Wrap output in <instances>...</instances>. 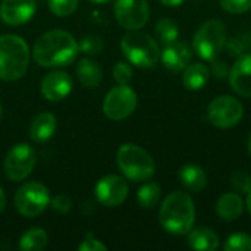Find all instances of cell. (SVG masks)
<instances>
[{"label":"cell","instance_id":"6da1fadb","mask_svg":"<svg viewBox=\"0 0 251 251\" xmlns=\"http://www.w3.org/2000/svg\"><path fill=\"white\" fill-rule=\"evenodd\" d=\"M79 53L78 43L66 31L51 29L38 37L32 47L35 63L43 68H60L71 65Z\"/></svg>","mask_w":251,"mask_h":251},{"label":"cell","instance_id":"7a4b0ae2","mask_svg":"<svg viewBox=\"0 0 251 251\" xmlns=\"http://www.w3.org/2000/svg\"><path fill=\"white\" fill-rule=\"evenodd\" d=\"M159 221L163 229L174 235L188 234L196 221V207L190 194L175 191L169 194L160 206Z\"/></svg>","mask_w":251,"mask_h":251},{"label":"cell","instance_id":"3957f363","mask_svg":"<svg viewBox=\"0 0 251 251\" xmlns=\"http://www.w3.org/2000/svg\"><path fill=\"white\" fill-rule=\"evenodd\" d=\"M29 49L24 38L18 35L0 37V78L4 81H16L22 78L28 69Z\"/></svg>","mask_w":251,"mask_h":251},{"label":"cell","instance_id":"277c9868","mask_svg":"<svg viewBox=\"0 0 251 251\" xmlns=\"http://www.w3.org/2000/svg\"><path fill=\"white\" fill-rule=\"evenodd\" d=\"M116 163L121 172L134 182L149 181L154 175L153 157L137 144H124L116 153Z\"/></svg>","mask_w":251,"mask_h":251},{"label":"cell","instance_id":"5b68a950","mask_svg":"<svg viewBox=\"0 0 251 251\" xmlns=\"http://www.w3.org/2000/svg\"><path fill=\"white\" fill-rule=\"evenodd\" d=\"M121 49L125 57L138 68H153L160 59V49L156 40L137 29L124 35Z\"/></svg>","mask_w":251,"mask_h":251},{"label":"cell","instance_id":"8992f818","mask_svg":"<svg viewBox=\"0 0 251 251\" xmlns=\"http://www.w3.org/2000/svg\"><path fill=\"white\" fill-rule=\"evenodd\" d=\"M226 26L219 19H210L204 22L193 38L196 53L204 60H215L225 49Z\"/></svg>","mask_w":251,"mask_h":251},{"label":"cell","instance_id":"52a82bcc","mask_svg":"<svg viewBox=\"0 0 251 251\" xmlns=\"http://www.w3.org/2000/svg\"><path fill=\"white\" fill-rule=\"evenodd\" d=\"M50 204V194L41 182H26L15 194V207L25 218L41 215Z\"/></svg>","mask_w":251,"mask_h":251},{"label":"cell","instance_id":"ba28073f","mask_svg":"<svg viewBox=\"0 0 251 251\" xmlns=\"http://www.w3.org/2000/svg\"><path fill=\"white\" fill-rule=\"evenodd\" d=\"M244 115L243 103L231 96L216 97L207 109V119L216 128H232L235 126Z\"/></svg>","mask_w":251,"mask_h":251},{"label":"cell","instance_id":"9c48e42d","mask_svg":"<svg viewBox=\"0 0 251 251\" xmlns=\"http://www.w3.org/2000/svg\"><path fill=\"white\" fill-rule=\"evenodd\" d=\"M37 162L35 150L25 143L13 146L4 157V174L10 181L19 182L25 179L34 169Z\"/></svg>","mask_w":251,"mask_h":251},{"label":"cell","instance_id":"30bf717a","mask_svg":"<svg viewBox=\"0 0 251 251\" xmlns=\"http://www.w3.org/2000/svg\"><path fill=\"white\" fill-rule=\"evenodd\" d=\"M137 107V94L128 84L113 87L103 101V112L112 121L126 119Z\"/></svg>","mask_w":251,"mask_h":251},{"label":"cell","instance_id":"8fae6325","mask_svg":"<svg viewBox=\"0 0 251 251\" xmlns=\"http://www.w3.org/2000/svg\"><path fill=\"white\" fill-rule=\"evenodd\" d=\"M115 16L121 26L128 31L143 28L150 16L147 0H116Z\"/></svg>","mask_w":251,"mask_h":251},{"label":"cell","instance_id":"7c38bea8","mask_svg":"<svg viewBox=\"0 0 251 251\" xmlns=\"http://www.w3.org/2000/svg\"><path fill=\"white\" fill-rule=\"evenodd\" d=\"M128 184L122 176L107 175L103 176L96 185V197L100 204L115 207L122 204L128 197Z\"/></svg>","mask_w":251,"mask_h":251},{"label":"cell","instance_id":"4fadbf2b","mask_svg":"<svg viewBox=\"0 0 251 251\" xmlns=\"http://www.w3.org/2000/svg\"><path fill=\"white\" fill-rule=\"evenodd\" d=\"M35 10V0H3L0 4V18L7 25H22L34 16Z\"/></svg>","mask_w":251,"mask_h":251},{"label":"cell","instance_id":"5bb4252c","mask_svg":"<svg viewBox=\"0 0 251 251\" xmlns=\"http://www.w3.org/2000/svg\"><path fill=\"white\" fill-rule=\"evenodd\" d=\"M72 91V78L63 71H53L41 81V94L49 101H60Z\"/></svg>","mask_w":251,"mask_h":251},{"label":"cell","instance_id":"9a60e30c","mask_svg":"<svg viewBox=\"0 0 251 251\" xmlns=\"http://www.w3.org/2000/svg\"><path fill=\"white\" fill-rule=\"evenodd\" d=\"M229 84L232 90L251 99V54H243L229 69Z\"/></svg>","mask_w":251,"mask_h":251},{"label":"cell","instance_id":"2e32d148","mask_svg":"<svg viewBox=\"0 0 251 251\" xmlns=\"http://www.w3.org/2000/svg\"><path fill=\"white\" fill-rule=\"evenodd\" d=\"M191 56L193 51L190 46L184 41H174L171 44H166L163 51H160V59L163 65L172 72H179L185 69L191 62Z\"/></svg>","mask_w":251,"mask_h":251},{"label":"cell","instance_id":"e0dca14e","mask_svg":"<svg viewBox=\"0 0 251 251\" xmlns=\"http://www.w3.org/2000/svg\"><path fill=\"white\" fill-rule=\"evenodd\" d=\"M57 128V121L53 113H38L29 125V137L34 141H47L53 137Z\"/></svg>","mask_w":251,"mask_h":251},{"label":"cell","instance_id":"ac0fdd59","mask_svg":"<svg viewBox=\"0 0 251 251\" xmlns=\"http://www.w3.org/2000/svg\"><path fill=\"white\" fill-rule=\"evenodd\" d=\"M244 210V201L238 193H226L216 203V213L222 221L234 222Z\"/></svg>","mask_w":251,"mask_h":251},{"label":"cell","instance_id":"d6986e66","mask_svg":"<svg viewBox=\"0 0 251 251\" xmlns=\"http://www.w3.org/2000/svg\"><path fill=\"white\" fill-rule=\"evenodd\" d=\"M179 179L182 185L193 193H200L207 185V175L204 169L196 163L184 165L179 171Z\"/></svg>","mask_w":251,"mask_h":251},{"label":"cell","instance_id":"ffe728a7","mask_svg":"<svg viewBox=\"0 0 251 251\" xmlns=\"http://www.w3.org/2000/svg\"><path fill=\"white\" fill-rule=\"evenodd\" d=\"M209 78H210V69L204 63L196 62V63H190L184 69L182 82L187 90L199 91L209 82Z\"/></svg>","mask_w":251,"mask_h":251},{"label":"cell","instance_id":"44dd1931","mask_svg":"<svg viewBox=\"0 0 251 251\" xmlns=\"http://www.w3.org/2000/svg\"><path fill=\"white\" fill-rule=\"evenodd\" d=\"M188 246L191 250L215 251L219 247V237L210 228H197L188 232Z\"/></svg>","mask_w":251,"mask_h":251},{"label":"cell","instance_id":"7402d4cb","mask_svg":"<svg viewBox=\"0 0 251 251\" xmlns=\"http://www.w3.org/2000/svg\"><path fill=\"white\" fill-rule=\"evenodd\" d=\"M76 75L81 81V84L87 88H96L101 82L103 72L100 65L93 59H82L78 62L76 66Z\"/></svg>","mask_w":251,"mask_h":251},{"label":"cell","instance_id":"603a6c76","mask_svg":"<svg viewBox=\"0 0 251 251\" xmlns=\"http://www.w3.org/2000/svg\"><path fill=\"white\" fill-rule=\"evenodd\" d=\"M47 232L41 228L28 229L19 240V249L25 251H41L47 247Z\"/></svg>","mask_w":251,"mask_h":251},{"label":"cell","instance_id":"cb8c5ba5","mask_svg":"<svg viewBox=\"0 0 251 251\" xmlns=\"http://www.w3.org/2000/svg\"><path fill=\"white\" fill-rule=\"evenodd\" d=\"M154 32H156L157 40H159L162 44H165V46H166V44H171V43H174V41H176L178 37H179L178 24H176L174 19H169V18L160 19V21L156 24Z\"/></svg>","mask_w":251,"mask_h":251},{"label":"cell","instance_id":"d4e9b609","mask_svg":"<svg viewBox=\"0 0 251 251\" xmlns=\"http://www.w3.org/2000/svg\"><path fill=\"white\" fill-rule=\"evenodd\" d=\"M138 204L143 209H154L160 201V187L156 182H147L137 191Z\"/></svg>","mask_w":251,"mask_h":251},{"label":"cell","instance_id":"484cf974","mask_svg":"<svg viewBox=\"0 0 251 251\" xmlns=\"http://www.w3.org/2000/svg\"><path fill=\"white\" fill-rule=\"evenodd\" d=\"M224 249L225 251H251V235L246 232H235L228 237Z\"/></svg>","mask_w":251,"mask_h":251},{"label":"cell","instance_id":"4316f807","mask_svg":"<svg viewBox=\"0 0 251 251\" xmlns=\"http://www.w3.org/2000/svg\"><path fill=\"white\" fill-rule=\"evenodd\" d=\"M103 47H104L103 38L100 35H94V34L85 35L78 43V49L84 54H99L103 50Z\"/></svg>","mask_w":251,"mask_h":251},{"label":"cell","instance_id":"83f0119b","mask_svg":"<svg viewBox=\"0 0 251 251\" xmlns=\"http://www.w3.org/2000/svg\"><path fill=\"white\" fill-rule=\"evenodd\" d=\"M47 1H49L50 10L56 16H60V18L74 13L79 3V0H47Z\"/></svg>","mask_w":251,"mask_h":251},{"label":"cell","instance_id":"f1b7e54d","mask_svg":"<svg viewBox=\"0 0 251 251\" xmlns=\"http://www.w3.org/2000/svg\"><path fill=\"white\" fill-rule=\"evenodd\" d=\"M231 185L238 194H249L251 191V176L246 171H235L231 176Z\"/></svg>","mask_w":251,"mask_h":251},{"label":"cell","instance_id":"f546056e","mask_svg":"<svg viewBox=\"0 0 251 251\" xmlns=\"http://www.w3.org/2000/svg\"><path fill=\"white\" fill-rule=\"evenodd\" d=\"M219 3L229 13H246L251 9V0H219Z\"/></svg>","mask_w":251,"mask_h":251},{"label":"cell","instance_id":"4dcf8cb0","mask_svg":"<svg viewBox=\"0 0 251 251\" xmlns=\"http://www.w3.org/2000/svg\"><path fill=\"white\" fill-rule=\"evenodd\" d=\"M225 47L231 56H243L247 51V40L243 37H234V38H226Z\"/></svg>","mask_w":251,"mask_h":251},{"label":"cell","instance_id":"1f68e13d","mask_svg":"<svg viewBox=\"0 0 251 251\" xmlns=\"http://www.w3.org/2000/svg\"><path fill=\"white\" fill-rule=\"evenodd\" d=\"M113 78L118 84H128L132 79V69L126 62H118L113 68Z\"/></svg>","mask_w":251,"mask_h":251},{"label":"cell","instance_id":"d6a6232c","mask_svg":"<svg viewBox=\"0 0 251 251\" xmlns=\"http://www.w3.org/2000/svg\"><path fill=\"white\" fill-rule=\"evenodd\" d=\"M79 251H106L107 247L104 244H101L93 234H87L85 240L79 244L78 247Z\"/></svg>","mask_w":251,"mask_h":251},{"label":"cell","instance_id":"836d02e7","mask_svg":"<svg viewBox=\"0 0 251 251\" xmlns=\"http://www.w3.org/2000/svg\"><path fill=\"white\" fill-rule=\"evenodd\" d=\"M51 207H53L56 212H59V213L65 215V213H68V212L71 210V207H72V201H71L66 196H57L56 199H53V201H51Z\"/></svg>","mask_w":251,"mask_h":251},{"label":"cell","instance_id":"e575fe53","mask_svg":"<svg viewBox=\"0 0 251 251\" xmlns=\"http://www.w3.org/2000/svg\"><path fill=\"white\" fill-rule=\"evenodd\" d=\"M213 63H212V69H210V72H212V75L215 76V78H218V79H222V78H226L228 75H229V68L226 66V63L225 62H222V60H212Z\"/></svg>","mask_w":251,"mask_h":251},{"label":"cell","instance_id":"d590c367","mask_svg":"<svg viewBox=\"0 0 251 251\" xmlns=\"http://www.w3.org/2000/svg\"><path fill=\"white\" fill-rule=\"evenodd\" d=\"M185 0H160L162 4L168 6V7H178L184 3Z\"/></svg>","mask_w":251,"mask_h":251},{"label":"cell","instance_id":"8d00e7d4","mask_svg":"<svg viewBox=\"0 0 251 251\" xmlns=\"http://www.w3.org/2000/svg\"><path fill=\"white\" fill-rule=\"evenodd\" d=\"M4 207H6V194H4L3 188L0 187V213L4 210Z\"/></svg>","mask_w":251,"mask_h":251},{"label":"cell","instance_id":"74e56055","mask_svg":"<svg viewBox=\"0 0 251 251\" xmlns=\"http://www.w3.org/2000/svg\"><path fill=\"white\" fill-rule=\"evenodd\" d=\"M247 209H249V212H250L251 215V191L249 193V196H247Z\"/></svg>","mask_w":251,"mask_h":251},{"label":"cell","instance_id":"f35d334b","mask_svg":"<svg viewBox=\"0 0 251 251\" xmlns=\"http://www.w3.org/2000/svg\"><path fill=\"white\" fill-rule=\"evenodd\" d=\"M90 1H93V3H107L110 0H90Z\"/></svg>","mask_w":251,"mask_h":251},{"label":"cell","instance_id":"ab89813d","mask_svg":"<svg viewBox=\"0 0 251 251\" xmlns=\"http://www.w3.org/2000/svg\"><path fill=\"white\" fill-rule=\"evenodd\" d=\"M249 153H250V156H251V132H250V137H249Z\"/></svg>","mask_w":251,"mask_h":251},{"label":"cell","instance_id":"60d3db41","mask_svg":"<svg viewBox=\"0 0 251 251\" xmlns=\"http://www.w3.org/2000/svg\"><path fill=\"white\" fill-rule=\"evenodd\" d=\"M1 116H3V107H1V104H0V119H1Z\"/></svg>","mask_w":251,"mask_h":251},{"label":"cell","instance_id":"b9f144b4","mask_svg":"<svg viewBox=\"0 0 251 251\" xmlns=\"http://www.w3.org/2000/svg\"><path fill=\"white\" fill-rule=\"evenodd\" d=\"M250 43H251V38H250Z\"/></svg>","mask_w":251,"mask_h":251}]
</instances>
